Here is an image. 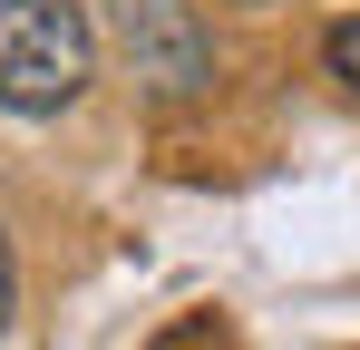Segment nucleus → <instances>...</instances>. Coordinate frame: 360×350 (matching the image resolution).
<instances>
[{"label":"nucleus","mask_w":360,"mask_h":350,"mask_svg":"<svg viewBox=\"0 0 360 350\" xmlns=\"http://www.w3.org/2000/svg\"><path fill=\"white\" fill-rule=\"evenodd\" d=\"M108 39L156 98H185L214 78V39H205L195 0H108Z\"/></svg>","instance_id":"obj_2"},{"label":"nucleus","mask_w":360,"mask_h":350,"mask_svg":"<svg viewBox=\"0 0 360 350\" xmlns=\"http://www.w3.org/2000/svg\"><path fill=\"white\" fill-rule=\"evenodd\" d=\"M98 78V30L78 0H0V108L59 117Z\"/></svg>","instance_id":"obj_1"},{"label":"nucleus","mask_w":360,"mask_h":350,"mask_svg":"<svg viewBox=\"0 0 360 350\" xmlns=\"http://www.w3.org/2000/svg\"><path fill=\"white\" fill-rule=\"evenodd\" d=\"M331 78H341V88H360V20H341V30H331Z\"/></svg>","instance_id":"obj_3"},{"label":"nucleus","mask_w":360,"mask_h":350,"mask_svg":"<svg viewBox=\"0 0 360 350\" xmlns=\"http://www.w3.org/2000/svg\"><path fill=\"white\" fill-rule=\"evenodd\" d=\"M10 292H20V273H10V233H0V321H10Z\"/></svg>","instance_id":"obj_4"}]
</instances>
